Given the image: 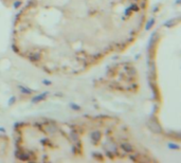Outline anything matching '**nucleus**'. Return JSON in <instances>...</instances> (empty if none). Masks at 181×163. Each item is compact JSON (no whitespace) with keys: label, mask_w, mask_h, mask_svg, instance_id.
<instances>
[]
</instances>
